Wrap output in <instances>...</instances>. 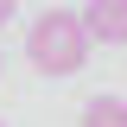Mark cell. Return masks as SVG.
<instances>
[{"label":"cell","mask_w":127,"mask_h":127,"mask_svg":"<svg viewBox=\"0 0 127 127\" xmlns=\"http://www.w3.org/2000/svg\"><path fill=\"white\" fill-rule=\"evenodd\" d=\"M89 51H95V38L83 26V13H70V6L38 13L32 32H26V57H32L38 76H76L83 64H89Z\"/></svg>","instance_id":"6da1fadb"},{"label":"cell","mask_w":127,"mask_h":127,"mask_svg":"<svg viewBox=\"0 0 127 127\" xmlns=\"http://www.w3.org/2000/svg\"><path fill=\"white\" fill-rule=\"evenodd\" d=\"M0 127H6V121H0Z\"/></svg>","instance_id":"5b68a950"},{"label":"cell","mask_w":127,"mask_h":127,"mask_svg":"<svg viewBox=\"0 0 127 127\" xmlns=\"http://www.w3.org/2000/svg\"><path fill=\"white\" fill-rule=\"evenodd\" d=\"M83 26H89L95 45H127V0H89Z\"/></svg>","instance_id":"7a4b0ae2"},{"label":"cell","mask_w":127,"mask_h":127,"mask_svg":"<svg viewBox=\"0 0 127 127\" xmlns=\"http://www.w3.org/2000/svg\"><path fill=\"white\" fill-rule=\"evenodd\" d=\"M6 19H13V0H0V26H6Z\"/></svg>","instance_id":"277c9868"},{"label":"cell","mask_w":127,"mask_h":127,"mask_svg":"<svg viewBox=\"0 0 127 127\" xmlns=\"http://www.w3.org/2000/svg\"><path fill=\"white\" fill-rule=\"evenodd\" d=\"M83 127H127V102L121 95H89L83 102Z\"/></svg>","instance_id":"3957f363"}]
</instances>
